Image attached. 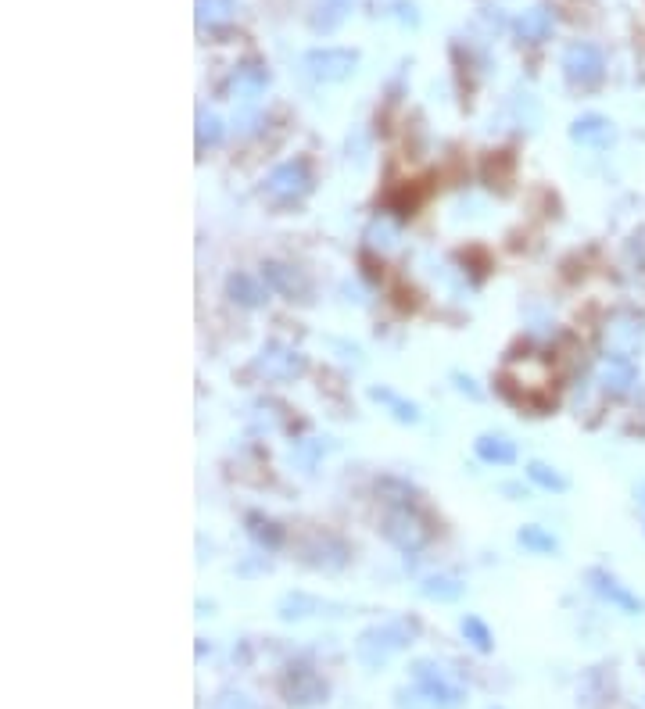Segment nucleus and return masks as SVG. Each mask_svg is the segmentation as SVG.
Returning a JSON list of instances; mask_svg holds the SVG:
<instances>
[{
    "label": "nucleus",
    "mask_w": 645,
    "mask_h": 709,
    "mask_svg": "<svg viewBox=\"0 0 645 709\" xmlns=\"http://www.w3.org/2000/svg\"><path fill=\"white\" fill-rule=\"evenodd\" d=\"M416 634H420V620H413V616H395V620H384V624L362 631L355 652H359V659L366 667H384L387 659L413 645Z\"/></svg>",
    "instance_id": "obj_1"
},
{
    "label": "nucleus",
    "mask_w": 645,
    "mask_h": 709,
    "mask_svg": "<svg viewBox=\"0 0 645 709\" xmlns=\"http://www.w3.org/2000/svg\"><path fill=\"white\" fill-rule=\"evenodd\" d=\"M251 376L266 380V384H291L309 373V355L284 341H266L251 359Z\"/></svg>",
    "instance_id": "obj_2"
},
{
    "label": "nucleus",
    "mask_w": 645,
    "mask_h": 709,
    "mask_svg": "<svg viewBox=\"0 0 645 709\" xmlns=\"http://www.w3.org/2000/svg\"><path fill=\"white\" fill-rule=\"evenodd\" d=\"M384 538L387 545H395L405 556H416L420 548H427L430 527L423 523L420 513H413V505H395V509L384 516Z\"/></svg>",
    "instance_id": "obj_3"
},
{
    "label": "nucleus",
    "mask_w": 645,
    "mask_h": 709,
    "mask_svg": "<svg viewBox=\"0 0 645 709\" xmlns=\"http://www.w3.org/2000/svg\"><path fill=\"white\" fill-rule=\"evenodd\" d=\"M301 69L312 83H344L348 76H355L359 69V51L348 47H319L301 58Z\"/></svg>",
    "instance_id": "obj_4"
},
{
    "label": "nucleus",
    "mask_w": 645,
    "mask_h": 709,
    "mask_svg": "<svg viewBox=\"0 0 645 709\" xmlns=\"http://www.w3.org/2000/svg\"><path fill=\"white\" fill-rule=\"evenodd\" d=\"M262 190H266V197L276 201V205H294V201H301V197L312 190L309 162H305V158H294V162L276 165L266 176V183H262Z\"/></svg>",
    "instance_id": "obj_5"
},
{
    "label": "nucleus",
    "mask_w": 645,
    "mask_h": 709,
    "mask_svg": "<svg viewBox=\"0 0 645 709\" xmlns=\"http://www.w3.org/2000/svg\"><path fill=\"white\" fill-rule=\"evenodd\" d=\"M559 65H563V76L574 86H599L602 76H606V58H602V51L595 43H585V40L570 43Z\"/></svg>",
    "instance_id": "obj_6"
},
{
    "label": "nucleus",
    "mask_w": 645,
    "mask_h": 709,
    "mask_svg": "<svg viewBox=\"0 0 645 709\" xmlns=\"http://www.w3.org/2000/svg\"><path fill=\"white\" fill-rule=\"evenodd\" d=\"M585 581H588V588H592L595 595L602 598V602H610V606H617L620 613H628V616L645 613V598H638L635 591L628 588V584L620 581L617 573L602 570V566H592V570L585 573Z\"/></svg>",
    "instance_id": "obj_7"
},
{
    "label": "nucleus",
    "mask_w": 645,
    "mask_h": 709,
    "mask_svg": "<svg viewBox=\"0 0 645 709\" xmlns=\"http://www.w3.org/2000/svg\"><path fill=\"white\" fill-rule=\"evenodd\" d=\"M262 280H266L269 291L280 294V298H287V301H309L312 298L309 276L287 262H276V258L262 262Z\"/></svg>",
    "instance_id": "obj_8"
},
{
    "label": "nucleus",
    "mask_w": 645,
    "mask_h": 709,
    "mask_svg": "<svg viewBox=\"0 0 645 709\" xmlns=\"http://www.w3.org/2000/svg\"><path fill=\"white\" fill-rule=\"evenodd\" d=\"M348 556H352V548H348V541L337 538V534H316L309 545L301 548V563L312 566V570H323V573L344 570V566H348Z\"/></svg>",
    "instance_id": "obj_9"
},
{
    "label": "nucleus",
    "mask_w": 645,
    "mask_h": 709,
    "mask_svg": "<svg viewBox=\"0 0 645 709\" xmlns=\"http://www.w3.org/2000/svg\"><path fill=\"white\" fill-rule=\"evenodd\" d=\"M599 384L606 394H617V398H624V394H631L638 387V366L631 355H606L599 366Z\"/></svg>",
    "instance_id": "obj_10"
},
{
    "label": "nucleus",
    "mask_w": 645,
    "mask_h": 709,
    "mask_svg": "<svg viewBox=\"0 0 645 709\" xmlns=\"http://www.w3.org/2000/svg\"><path fill=\"white\" fill-rule=\"evenodd\" d=\"M284 695L291 706H316L327 695V684L312 667H291L284 681Z\"/></svg>",
    "instance_id": "obj_11"
},
{
    "label": "nucleus",
    "mask_w": 645,
    "mask_h": 709,
    "mask_svg": "<svg viewBox=\"0 0 645 709\" xmlns=\"http://www.w3.org/2000/svg\"><path fill=\"white\" fill-rule=\"evenodd\" d=\"M416 681H420V695L430 702V706L438 709H452L459 706V699H463V692H459L456 684H448L445 677L438 674V670L430 667V663H416Z\"/></svg>",
    "instance_id": "obj_12"
},
{
    "label": "nucleus",
    "mask_w": 645,
    "mask_h": 709,
    "mask_svg": "<svg viewBox=\"0 0 645 709\" xmlns=\"http://www.w3.org/2000/svg\"><path fill=\"white\" fill-rule=\"evenodd\" d=\"M570 140L581 147H595V151H602V147H610L613 140H617V126H613L606 115H581V119L570 122Z\"/></svg>",
    "instance_id": "obj_13"
},
{
    "label": "nucleus",
    "mask_w": 645,
    "mask_h": 709,
    "mask_svg": "<svg viewBox=\"0 0 645 709\" xmlns=\"http://www.w3.org/2000/svg\"><path fill=\"white\" fill-rule=\"evenodd\" d=\"M226 298L241 308H262L269 301L266 280H255L251 273H230L226 276Z\"/></svg>",
    "instance_id": "obj_14"
},
{
    "label": "nucleus",
    "mask_w": 645,
    "mask_h": 709,
    "mask_svg": "<svg viewBox=\"0 0 645 709\" xmlns=\"http://www.w3.org/2000/svg\"><path fill=\"white\" fill-rule=\"evenodd\" d=\"M552 29H556V18H552V11L545 4H534L531 11L516 18V36L524 43H545L552 36Z\"/></svg>",
    "instance_id": "obj_15"
},
{
    "label": "nucleus",
    "mask_w": 645,
    "mask_h": 709,
    "mask_svg": "<svg viewBox=\"0 0 645 709\" xmlns=\"http://www.w3.org/2000/svg\"><path fill=\"white\" fill-rule=\"evenodd\" d=\"M244 527H248V538L255 541L258 548H266V552L284 548V541H287V530L266 513H248L244 516Z\"/></svg>",
    "instance_id": "obj_16"
},
{
    "label": "nucleus",
    "mask_w": 645,
    "mask_h": 709,
    "mask_svg": "<svg viewBox=\"0 0 645 709\" xmlns=\"http://www.w3.org/2000/svg\"><path fill=\"white\" fill-rule=\"evenodd\" d=\"M473 452H477L481 462H488V466H513L516 441H509L506 434H481L473 441Z\"/></svg>",
    "instance_id": "obj_17"
},
{
    "label": "nucleus",
    "mask_w": 645,
    "mask_h": 709,
    "mask_svg": "<svg viewBox=\"0 0 645 709\" xmlns=\"http://www.w3.org/2000/svg\"><path fill=\"white\" fill-rule=\"evenodd\" d=\"M226 86H230L237 97H258L269 86V69L266 65H258V61H244V65L233 69V76Z\"/></svg>",
    "instance_id": "obj_18"
},
{
    "label": "nucleus",
    "mask_w": 645,
    "mask_h": 709,
    "mask_svg": "<svg viewBox=\"0 0 645 709\" xmlns=\"http://www.w3.org/2000/svg\"><path fill=\"white\" fill-rule=\"evenodd\" d=\"M370 398L377 405H384L387 416L398 419V423H420V405L409 402V398H402L398 391H391V387H370Z\"/></svg>",
    "instance_id": "obj_19"
},
{
    "label": "nucleus",
    "mask_w": 645,
    "mask_h": 709,
    "mask_svg": "<svg viewBox=\"0 0 645 709\" xmlns=\"http://www.w3.org/2000/svg\"><path fill=\"white\" fill-rule=\"evenodd\" d=\"M516 545L531 552V556H556L559 552V541L552 530L538 527V523H524V527L516 530Z\"/></svg>",
    "instance_id": "obj_20"
},
{
    "label": "nucleus",
    "mask_w": 645,
    "mask_h": 709,
    "mask_svg": "<svg viewBox=\"0 0 645 709\" xmlns=\"http://www.w3.org/2000/svg\"><path fill=\"white\" fill-rule=\"evenodd\" d=\"M355 0H319L316 11H312V29L316 33H334L344 18L352 15Z\"/></svg>",
    "instance_id": "obj_21"
},
{
    "label": "nucleus",
    "mask_w": 645,
    "mask_h": 709,
    "mask_svg": "<svg viewBox=\"0 0 645 709\" xmlns=\"http://www.w3.org/2000/svg\"><path fill=\"white\" fill-rule=\"evenodd\" d=\"M463 591H466V584L459 581V577H445V573L427 577V581L420 584V595L430 598V602H459Z\"/></svg>",
    "instance_id": "obj_22"
},
{
    "label": "nucleus",
    "mask_w": 645,
    "mask_h": 709,
    "mask_svg": "<svg viewBox=\"0 0 645 709\" xmlns=\"http://www.w3.org/2000/svg\"><path fill=\"white\" fill-rule=\"evenodd\" d=\"M319 609H330V606L327 602H319V598L305 595V591H287V595L280 598L276 613H280V620H301V616L319 613Z\"/></svg>",
    "instance_id": "obj_23"
},
{
    "label": "nucleus",
    "mask_w": 645,
    "mask_h": 709,
    "mask_svg": "<svg viewBox=\"0 0 645 709\" xmlns=\"http://www.w3.org/2000/svg\"><path fill=\"white\" fill-rule=\"evenodd\" d=\"M237 0H198V26L201 29H219L237 15Z\"/></svg>",
    "instance_id": "obj_24"
},
{
    "label": "nucleus",
    "mask_w": 645,
    "mask_h": 709,
    "mask_svg": "<svg viewBox=\"0 0 645 709\" xmlns=\"http://www.w3.org/2000/svg\"><path fill=\"white\" fill-rule=\"evenodd\" d=\"M527 480H531L534 487H542V491H552V495H563L570 487V480L563 477V473L556 470V466H549V462H527Z\"/></svg>",
    "instance_id": "obj_25"
},
{
    "label": "nucleus",
    "mask_w": 645,
    "mask_h": 709,
    "mask_svg": "<svg viewBox=\"0 0 645 709\" xmlns=\"http://www.w3.org/2000/svg\"><path fill=\"white\" fill-rule=\"evenodd\" d=\"M330 448H334V441H330V437H309V441H301V445L291 452V462H298L301 470L309 473L312 466H316V462L330 452Z\"/></svg>",
    "instance_id": "obj_26"
},
{
    "label": "nucleus",
    "mask_w": 645,
    "mask_h": 709,
    "mask_svg": "<svg viewBox=\"0 0 645 709\" xmlns=\"http://www.w3.org/2000/svg\"><path fill=\"white\" fill-rule=\"evenodd\" d=\"M377 495L391 505H413L416 487L402 477H384V480H377Z\"/></svg>",
    "instance_id": "obj_27"
},
{
    "label": "nucleus",
    "mask_w": 645,
    "mask_h": 709,
    "mask_svg": "<svg viewBox=\"0 0 645 709\" xmlns=\"http://www.w3.org/2000/svg\"><path fill=\"white\" fill-rule=\"evenodd\" d=\"M223 137H226L223 119L212 112H198V147L201 151H205V147H219L223 144Z\"/></svg>",
    "instance_id": "obj_28"
},
{
    "label": "nucleus",
    "mask_w": 645,
    "mask_h": 709,
    "mask_svg": "<svg viewBox=\"0 0 645 709\" xmlns=\"http://www.w3.org/2000/svg\"><path fill=\"white\" fill-rule=\"evenodd\" d=\"M463 638L470 641L473 649L477 652H491V631H488V624H484L481 616H463Z\"/></svg>",
    "instance_id": "obj_29"
},
{
    "label": "nucleus",
    "mask_w": 645,
    "mask_h": 709,
    "mask_svg": "<svg viewBox=\"0 0 645 709\" xmlns=\"http://www.w3.org/2000/svg\"><path fill=\"white\" fill-rule=\"evenodd\" d=\"M212 709H258L255 699H248L244 692H223L212 702Z\"/></svg>",
    "instance_id": "obj_30"
},
{
    "label": "nucleus",
    "mask_w": 645,
    "mask_h": 709,
    "mask_svg": "<svg viewBox=\"0 0 645 709\" xmlns=\"http://www.w3.org/2000/svg\"><path fill=\"white\" fill-rule=\"evenodd\" d=\"M452 380H456V387H459V391H463V394H470L473 402H481V398H484V391H481V387L473 384V376H466V373H452Z\"/></svg>",
    "instance_id": "obj_31"
},
{
    "label": "nucleus",
    "mask_w": 645,
    "mask_h": 709,
    "mask_svg": "<svg viewBox=\"0 0 645 709\" xmlns=\"http://www.w3.org/2000/svg\"><path fill=\"white\" fill-rule=\"evenodd\" d=\"M366 237H370V244H377V237H384V248H387V244H395L398 230H395V226H380V219H377V223L366 230Z\"/></svg>",
    "instance_id": "obj_32"
},
{
    "label": "nucleus",
    "mask_w": 645,
    "mask_h": 709,
    "mask_svg": "<svg viewBox=\"0 0 645 709\" xmlns=\"http://www.w3.org/2000/svg\"><path fill=\"white\" fill-rule=\"evenodd\" d=\"M395 11H398V18H402V22H420V15H416V4H405V0H395Z\"/></svg>",
    "instance_id": "obj_33"
},
{
    "label": "nucleus",
    "mask_w": 645,
    "mask_h": 709,
    "mask_svg": "<svg viewBox=\"0 0 645 709\" xmlns=\"http://www.w3.org/2000/svg\"><path fill=\"white\" fill-rule=\"evenodd\" d=\"M638 498H642V505H645V484H642V487H638Z\"/></svg>",
    "instance_id": "obj_34"
}]
</instances>
